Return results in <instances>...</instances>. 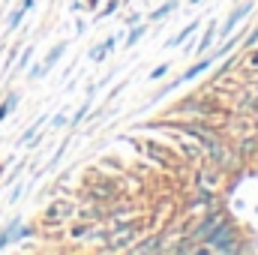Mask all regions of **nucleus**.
Segmentation results:
<instances>
[{
    "instance_id": "nucleus-31",
    "label": "nucleus",
    "mask_w": 258,
    "mask_h": 255,
    "mask_svg": "<svg viewBox=\"0 0 258 255\" xmlns=\"http://www.w3.org/2000/svg\"><path fill=\"white\" fill-rule=\"evenodd\" d=\"M234 3H237V0H234Z\"/></svg>"
},
{
    "instance_id": "nucleus-20",
    "label": "nucleus",
    "mask_w": 258,
    "mask_h": 255,
    "mask_svg": "<svg viewBox=\"0 0 258 255\" xmlns=\"http://www.w3.org/2000/svg\"><path fill=\"white\" fill-rule=\"evenodd\" d=\"M30 57H33V45H24V51L15 57V72H24L30 66Z\"/></svg>"
},
{
    "instance_id": "nucleus-9",
    "label": "nucleus",
    "mask_w": 258,
    "mask_h": 255,
    "mask_svg": "<svg viewBox=\"0 0 258 255\" xmlns=\"http://www.w3.org/2000/svg\"><path fill=\"white\" fill-rule=\"evenodd\" d=\"M201 27H204V21H201V18H192V21H189V24H183L171 39H165V48H180V45H186V42H189V36H195Z\"/></svg>"
},
{
    "instance_id": "nucleus-29",
    "label": "nucleus",
    "mask_w": 258,
    "mask_h": 255,
    "mask_svg": "<svg viewBox=\"0 0 258 255\" xmlns=\"http://www.w3.org/2000/svg\"><path fill=\"white\" fill-rule=\"evenodd\" d=\"M252 93L258 96V75H255V81H252Z\"/></svg>"
},
{
    "instance_id": "nucleus-23",
    "label": "nucleus",
    "mask_w": 258,
    "mask_h": 255,
    "mask_svg": "<svg viewBox=\"0 0 258 255\" xmlns=\"http://www.w3.org/2000/svg\"><path fill=\"white\" fill-rule=\"evenodd\" d=\"M51 120V129H63L66 123H69V117H66V111H57L54 117H48Z\"/></svg>"
},
{
    "instance_id": "nucleus-7",
    "label": "nucleus",
    "mask_w": 258,
    "mask_h": 255,
    "mask_svg": "<svg viewBox=\"0 0 258 255\" xmlns=\"http://www.w3.org/2000/svg\"><path fill=\"white\" fill-rule=\"evenodd\" d=\"M144 144V150H147V156H153L159 165H168V168H180V162L174 159V153L168 150V147H162L159 141H141Z\"/></svg>"
},
{
    "instance_id": "nucleus-25",
    "label": "nucleus",
    "mask_w": 258,
    "mask_h": 255,
    "mask_svg": "<svg viewBox=\"0 0 258 255\" xmlns=\"http://www.w3.org/2000/svg\"><path fill=\"white\" fill-rule=\"evenodd\" d=\"M66 147H69V141H63V144H60V147H57V153H54V156H51V165H57V162H60V159H63Z\"/></svg>"
},
{
    "instance_id": "nucleus-8",
    "label": "nucleus",
    "mask_w": 258,
    "mask_h": 255,
    "mask_svg": "<svg viewBox=\"0 0 258 255\" xmlns=\"http://www.w3.org/2000/svg\"><path fill=\"white\" fill-rule=\"evenodd\" d=\"M216 39H219V27H216V21H207V24H204L201 39L192 45V51H189V54H192V57H204V54H207V48H210Z\"/></svg>"
},
{
    "instance_id": "nucleus-16",
    "label": "nucleus",
    "mask_w": 258,
    "mask_h": 255,
    "mask_svg": "<svg viewBox=\"0 0 258 255\" xmlns=\"http://www.w3.org/2000/svg\"><path fill=\"white\" fill-rule=\"evenodd\" d=\"M240 54H243V57L237 60V69L258 75V45H255V48H246V51H240Z\"/></svg>"
},
{
    "instance_id": "nucleus-22",
    "label": "nucleus",
    "mask_w": 258,
    "mask_h": 255,
    "mask_svg": "<svg viewBox=\"0 0 258 255\" xmlns=\"http://www.w3.org/2000/svg\"><path fill=\"white\" fill-rule=\"evenodd\" d=\"M168 72H171V60H165V63H159L156 69H153V72H150V75H147V78H150V81H159V78H165Z\"/></svg>"
},
{
    "instance_id": "nucleus-1",
    "label": "nucleus",
    "mask_w": 258,
    "mask_h": 255,
    "mask_svg": "<svg viewBox=\"0 0 258 255\" xmlns=\"http://www.w3.org/2000/svg\"><path fill=\"white\" fill-rule=\"evenodd\" d=\"M147 231V222L138 216V219H126V222H108V240L96 249V252L105 255H117V252H129L132 243Z\"/></svg>"
},
{
    "instance_id": "nucleus-14",
    "label": "nucleus",
    "mask_w": 258,
    "mask_h": 255,
    "mask_svg": "<svg viewBox=\"0 0 258 255\" xmlns=\"http://www.w3.org/2000/svg\"><path fill=\"white\" fill-rule=\"evenodd\" d=\"M126 30H129V33H126V39H123V48H135V45L147 36L150 21H147V24H144V21H141V24H132V27H126Z\"/></svg>"
},
{
    "instance_id": "nucleus-26",
    "label": "nucleus",
    "mask_w": 258,
    "mask_h": 255,
    "mask_svg": "<svg viewBox=\"0 0 258 255\" xmlns=\"http://www.w3.org/2000/svg\"><path fill=\"white\" fill-rule=\"evenodd\" d=\"M21 195H24V183H18V186H15V189L9 192V204H15V201H18V198H21Z\"/></svg>"
},
{
    "instance_id": "nucleus-12",
    "label": "nucleus",
    "mask_w": 258,
    "mask_h": 255,
    "mask_svg": "<svg viewBox=\"0 0 258 255\" xmlns=\"http://www.w3.org/2000/svg\"><path fill=\"white\" fill-rule=\"evenodd\" d=\"M21 222H24L21 216H12V219L0 228V252H3V249H9V246L15 243V228H18Z\"/></svg>"
},
{
    "instance_id": "nucleus-17",
    "label": "nucleus",
    "mask_w": 258,
    "mask_h": 255,
    "mask_svg": "<svg viewBox=\"0 0 258 255\" xmlns=\"http://www.w3.org/2000/svg\"><path fill=\"white\" fill-rule=\"evenodd\" d=\"M45 120H48V114H42V117H36V120H33L30 126H27L24 132H21V135H18V144H24V147H27V144L33 141V135H36V132L42 129V123H45Z\"/></svg>"
},
{
    "instance_id": "nucleus-3",
    "label": "nucleus",
    "mask_w": 258,
    "mask_h": 255,
    "mask_svg": "<svg viewBox=\"0 0 258 255\" xmlns=\"http://www.w3.org/2000/svg\"><path fill=\"white\" fill-rule=\"evenodd\" d=\"M252 9H255V0H237L231 9H228V15H225V21H222V27H219V39H228L249 15H252Z\"/></svg>"
},
{
    "instance_id": "nucleus-4",
    "label": "nucleus",
    "mask_w": 258,
    "mask_h": 255,
    "mask_svg": "<svg viewBox=\"0 0 258 255\" xmlns=\"http://www.w3.org/2000/svg\"><path fill=\"white\" fill-rule=\"evenodd\" d=\"M195 189H207V192H222L225 195V168L219 165H204L195 171Z\"/></svg>"
},
{
    "instance_id": "nucleus-24",
    "label": "nucleus",
    "mask_w": 258,
    "mask_h": 255,
    "mask_svg": "<svg viewBox=\"0 0 258 255\" xmlns=\"http://www.w3.org/2000/svg\"><path fill=\"white\" fill-rule=\"evenodd\" d=\"M102 6V0H81V9H87V12H96Z\"/></svg>"
},
{
    "instance_id": "nucleus-28",
    "label": "nucleus",
    "mask_w": 258,
    "mask_h": 255,
    "mask_svg": "<svg viewBox=\"0 0 258 255\" xmlns=\"http://www.w3.org/2000/svg\"><path fill=\"white\" fill-rule=\"evenodd\" d=\"M84 30H87V21H84V18H78V21H75V36H81Z\"/></svg>"
},
{
    "instance_id": "nucleus-11",
    "label": "nucleus",
    "mask_w": 258,
    "mask_h": 255,
    "mask_svg": "<svg viewBox=\"0 0 258 255\" xmlns=\"http://www.w3.org/2000/svg\"><path fill=\"white\" fill-rule=\"evenodd\" d=\"M66 48H69V42H66V39H60L57 45H51V48H48V54H45V57L39 60V66H42V72H45V75H48V72H51L54 66L60 63V60H63Z\"/></svg>"
},
{
    "instance_id": "nucleus-5",
    "label": "nucleus",
    "mask_w": 258,
    "mask_h": 255,
    "mask_svg": "<svg viewBox=\"0 0 258 255\" xmlns=\"http://www.w3.org/2000/svg\"><path fill=\"white\" fill-rule=\"evenodd\" d=\"M117 42H120V36H117V33H108L99 45H93V48L87 51V60H90V63H102L105 57H111V54L117 51Z\"/></svg>"
},
{
    "instance_id": "nucleus-15",
    "label": "nucleus",
    "mask_w": 258,
    "mask_h": 255,
    "mask_svg": "<svg viewBox=\"0 0 258 255\" xmlns=\"http://www.w3.org/2000/svg\"><path fill=\"white\" fill-rule=\"evenodd\" d=\"M18 102H21V93H18V90H9V93L0 99V123H3L15 108H18Z\"/></svg>"
},
{
    "instance_id": "nucleus-10",
    "label": "nucleus",
    "mask_w": 258,
    "mask_h": 255,
    "mask_svg": "<svg viewBox=\"0 0 258 255\" xmlns=\"http://www.w3.org/2000/svg\"><path fill=\"white\" fill-rule=\"evenodd\" d=\"M33 6H36V0H21L18 6H12V9H9V15H6V30H9V33H12V30H18V27H21V21L27 18V12H30Z\"/></svg>"
},
{
    "instance_id": "nucleus-6",
    "label": "nucleus",
    "mask_w": 258,
    "mask_h": 255,
    "mask_svg": "<svg viewBox=\"0 0 258 255\" xmlns=\"http://www.w3.org/2000/svg\"><path fill=\"white\" fill-rule=\"evenodd\" d=\"M231 147H234V153H237L240 162H252V159L258 156V132H249V135L237 138Z\"/></svg>"
},
{
    "instance_id": "nucleus-30",
    "label": "nucleus",
    "mask_w": 258,
    "mask_h": 255,
    "mask_svg": "<svg viewBox=\"0 0 258 255\" xmlns=\"http://www.w3.org/2000/svg\"><path fill=\"white\" fill-rule=\"evenodd\" d=\"M201 3H204V0H189V6H201Z\"/></svg>"
},
{
    "instance_id": "nucleus-21",
    "label": "nucleus",
    "mask_w": 258,
    "mask_h": 255,
    "mask_svg": "<svg viewBox=\"0 0 258 255\" xmlns=\"http://www.w3.org/2000/svg\"><path fill=\"white\" fill-rule=\"evenodd\" d=\"M258 45V24H252L246 33H243V42H240V51H246V48H255Z\"/></svg>"
},
{
    "instance_id": "nucleus-2",
    "label": "nucleus",
    "mask_w": 258,
    "mask_h": 255,
    "mask_svg": "<svg viewBox=\"0 0 258 255\" xmlns=\"http://www.w3.org/2000/svg\"><path fill=\"white\" fill-rule=\"evenodd\" d=\"M75 201L72 198H54L45 204L42 210V231L45 234H54V231H63V225H69L75 219Z\"/></svg>"
},
{
    "instance_id": "nucleus-18",
    "label": "nucleus",
    "mask_w": 258,
    "mask_h": 255,
    "mask_svg": "<svg viewBox=\"0 0 258 255\" xmlns=\"http://www.w3.org/2000/svg\"><path fill=\"white\" fill-rule=\"evenodd\" d=\"M90 105H93V96H87L78 108H75V114H72V120H69V126L75 129V126H81L84 120H87V114H90Z\"/></svg>"
},
{
    "instance_id": "nucleus-27",
    "label": "nucleus",
    "mask_w": 258,
    "mask_h": 255,
    "mask_svg": "<svg viewBox=\"0 0 258 255\" xmlns=\"http://www.w3.org/2000/svg\"><path fill=\"white\" fill-rule=\"evenodd\" d=\"M138 21H141V12H132V15H126L123 27H132V24H138Z\"/></svg>"
},
{
    "instance_id": "nucleus-13",
    "label": "nucleus",
    "mask_w": 258,
    "mask_h": 255,
    "mask_svg": "<svg viewBox=\"0 0 258 255\" xmlns=\"http://www.w3.org/2000/svg\"><path fill=\"white\" fill-rule=\"evenodd\" d=\"M180 9V0H165V3H159L153 12H147V21L150 24H156V21H162V18H168L171 12H177Z\"/></svg>"
},
{
    "instance_id": "nucleus-19",
    "label": "nucleus",
    "mask_w": 258,
    "mask_h": 255,
    "mask_svg": "<svg viewBox=\"0 0 258 255\" xmlns=\"http://www.w3.org/2000/svg\"><path fill=\"white\" fill-rule=\"evenodd\" d=\"M120 3H123V0H105V3L93 12V24H96V21H102V18H108V15H114V12L120 9Z\"/></svg>"
}]
</instances>
